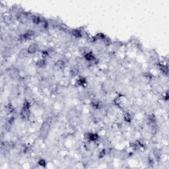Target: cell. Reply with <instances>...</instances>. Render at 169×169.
Listing matches in <instances>:
<instances>
[{
  "instance_id": "1",
  "label": "cell",
  "mask_w": 169,
  "mask_h": 169,
  "mask_svg": "<svg viewBox=\"0 0 169 169\" xmlns=\"http://www.w3.org/2000/svg\"><path fill=\"white\" fill-rule=\"evenodd\" d=\"M50 128V123L48 121H44L43 124H42L41 128H40V136L41 138L46 137L48 135Z\"/></svg>"
},
{
  "instance_id": "7",
  "label": "cell",
  "mask_w": 169,
  "mask_h": 169,
  "mask_svg": "<svg viewBox=\"0 0 169 169\" xmlns=\"http://www.w3.org/2000/svg\"><path fill=\"white\" fill-rule=\"evenodd\" d=\"M26 49H27V52L29 55L35 54L38 50V45L37 43H31Z\"/></svg>"
},
{
  "instance_id": "2",
  "label": "cell",
  "mask_w": 169,
  "mask_h": 169,
  "mask_svg": "<svg viewBox=\"0 0 169 169\" xmlns=\"http://www.w3.org/2000/svg\"><path fill=\"white\" fill-rule=\"evenodd\" d=\"M35 37V33L34 31L32 30H28L24 32V33H22L19 37L20 41L21 40H31Z\"/></svg>"
},
{
  "instance_id": "3",
  "label": "cell",
  "mask_w": 169,
  "mask_h": 169,
  "mask_svg": "<svg viewBox=\"0 0 169 169\" xmlns=\"http://www.w3.org/2000/svg\"><path fill=\"white\" fill-rule=\"evenodd\" d=\"M86 139L89 143H95L100 139L99 135L96 132H88L86 134Z\"/></svg>"
},
{
  "instance_id": "10",
  "label": "cell",
  "mask_w": 169,
  "mask_h": 169,
  "mask_svg": "<svg viewBox=\"0 0 169 169\" xmlns=\"http://www.w3.org/2000/svg\"><path fill=\"white\" fill-rule=\"evenodd\" d=\"M66 63L64 60H58L56 61V62L54 63V66L56 67V68L59 69H63L66 67Z\"/></svg>"
},
{
  "instance_id": "14",
  "label": "cell",
  "mask_w": 169,
  "mask_h": 169,
  "mask_svg": "<svg viewBox=\"0 0 169 169\" xmlns=\"http://www.w3.org/2000/svg\"><path fill=\"white\" fill-rule=\"evenodd\" d=\"M37 164H38V166H41V167H42V168H46V166H47V164L48 163H47V161L44 159L41 158V159L38 160Z\"/></svg>"
},
{
  "instance_id": "13",
  "label": "cell",
  "mask_w": 169,
  "mask_h": 169,
  "mask_svg": "<svg viewBox=\"0 0 169 169\" xmlns=\"http://www.w3.org/2000/svg\"><path fill=\"white\" fill-rule=\"evenodd\" d=\"M113 103L115 106L116 107H121V104H122V100H121V96L120 95H118L114 98L113 100Z\"/></svg>"
},
{
  "instance_id": "5",
  "label": "cell",
  "mask_w": 169,
  "mask_h": 169,
  "mask_svg": "<svg viewBox=\"0 0 169 169\" xmlns=\"http://www.w3.org/2000/svg\"><path fill=\"white\" fill-rule=\"evenodd\" d=\"M83 58H84L85 60L87 62H93L96 60L95 54L91 51L85 52L84 54H83Z\"/></svg>"
},
{
  "instance_id": "12",
  "label": "cell",
  "mask_w": 169,
  "mask_h": 169,
  "mask_svg": "<svg viewBox=\"0 0 169 169\" xmlns=\"http://www.w3.org/2000/svg\"><path fill=\"white\" fill-rule=\"evenodd\" d=\"M124 120L127 123H131L133 120V116L130 112H126L124 114Z\"/></svg>"
},
{
  "instance_id": "11",
  "label": "cell",
  "mask_w": 169,
  "mask_h": 169,
  "mask_svg": "<svg viewBox=\"0 0 169 169\" xmlns=\"http://www.w3.org/2000/svg\"><path fill=\"white\" fill-rule=\"evenodd\" d=\"M29 54L27 52V49L26 48H22L21 50L19 51V54H18V57L20 59H24V58H27Z\"/></svg>"
},
{
  "instance_id": "15",
  "label": "cell",
  "mask_w": 169,
  "mask_h": 169,
  "mask_svg": "<svg viewBox=\"0 0 169 169\" xmlns=\"http://www.w3.org/2000/svg\"><path fill=\"white\" fill-rule=\"evenodd\" d=\"M106 155H107V150H106L105 149H103L101 150L98 153V158L99 159L105 158Z\"/></svg>"
},
{
  "instance_id": "4",
  "label": "cell",
  "mask_w": 169,
  "mask_h": 169,
  "mask_svg": "<svg viewBox=\"0 0 169 169\" xmlns=\"http://www.w3.org/2000/svg\"><path fill=\"white\" fill-rule=\"evenodd\" d=\"M17 20L19 22L22 24H26V22H28V19H29V16L28 15L26 14V13L24 12V11H21V12H19L18 14L17 15Z\"/></svg>"
},
{
  "instance_id": "8",
  "label": "cell",
  "mask_w": 169,
  "mask_h": 169,
  "mask_svg": "<svg viewBox=\"0 0 169 169\" xmlns=\"http://www.w3.org/2000/svg\"><path fill=\"white\" fill-rule=\"evenodd\" d=\"M69 33H70L72 37H73L75 38H81L83 37L82 31L80 30L79 29H71Z\"/></svg>"
},
{
  "instance_id": "6",
  "label": "cell",
  "mask_w": 169,
  "mask_h": 169,
  "mask_svg": "<svg viewBox=\"0 0 169 169\" xmlns=\"http://www.w3.org/2000/svg\"><path fill=\"white\" fill-rule=\"evenodd\" d=\"M76 85L78 87L85 88L87 87L88 81L87 78L85 76L80 75L79 77L76 79Z\"/></svg>"
},
{
  "instance_id": "9",
  "label": "cell",
  "mask_w": 169,
  "mask_h": 169,
  "mask_svg": "<svg viewBox=\"0 0 169 169\" xmlns=\"http://www.w3.org/2000/svg\"><path fill=\"white\" fill-rule=\"evenodd\" d=\"M36 66L39 69H44L47 66V61L45 58H42L38 60L35 63Z\"/></svg>"
}]
</instances>
